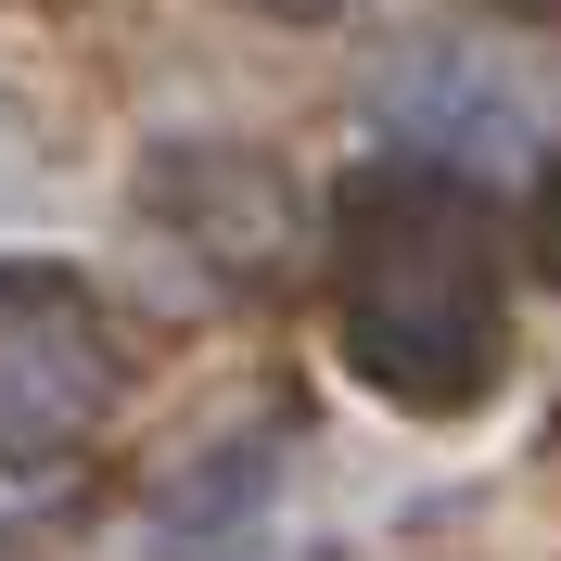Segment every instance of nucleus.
Wrapping results in <instances>:
<instances>
[{
	"mask_svg": "<svg viewBox=\"0 0 561 561\" xmlns=\"http://www.w3.org/2000/svg\"><path fill=\"white\" fill-rule=\"evenodd\" d=\"M332 319H345V370L370 396L421 421L485 409L511 370V294H497L472 179L409 167V153L357 167L332 205Z\"/></svg>",
	"mask_w": 561,
	"mask_h": 561,
	"instance_id": "nucleus-1",
	"label": "nucleus"
},
{
	"mask_svg": "<svg viewBox=\"0 0 561 561\" xmlns=\"http://www.w3.org/2000/svg\"><path fill=\"white\" fill-rule=\"evenodd\" d=\"M115 396H128V345L90 280L65 268H0V472H65L103 447Z\"/></svg>",
	"mask_w": 561,
	"mask_h": 561,
	"instance_id": "nucleus-2",
	"label": "nucleus"
},
{
	"mask_svg": "<svg viewBox=\"0 0 561 561\" xmlns=\"http://www.w3.org/2000/svg\"><path fill=\"white\" fill-rule=\"evenodd\" d=\"M268 13H345V0H268Z\"/></svg>",
	"mask_w": 561,
	"mask_h": 561,
	"instance_id": "nucleus-3",
	"label": "nucleus"
},
{
	"mask_svg": "<svg viewBox=\"0 0 561 561\" xmlns=\"http://www.w3.org/2000/svg\"><path fill=\"white\" fill-rule=\"evenodd\" d=\"M549 268H561V192H549Z\"/></svg>",
	"mask_w": 561,
	"mask_h": 561,
	"instance_id": "nucleus-4",
	"label": "nucleus"
}]
</instances>
